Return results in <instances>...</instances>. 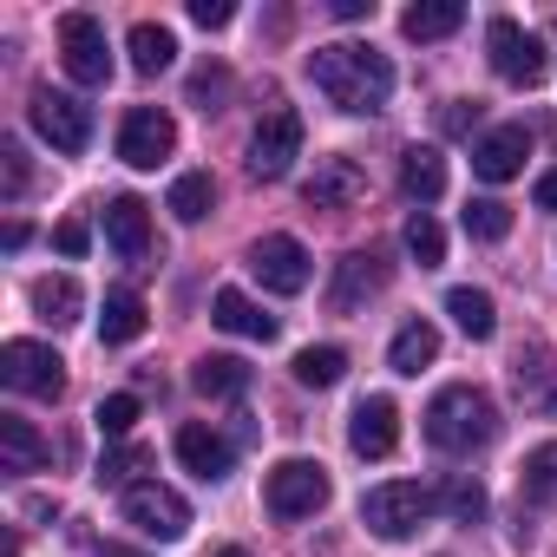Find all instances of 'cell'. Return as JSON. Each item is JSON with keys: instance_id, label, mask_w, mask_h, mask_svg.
I'll list each match as a JSON object with an SVG mask.
<instances>
[{"instance_id": "obj_1", "label": "cell", "mask_w": 557, "mask_h": 557, "mask_svg": "<svg viewBox=\"0 0 557 557\" xmlns=\"http://www.w3.org/2000/svg\"><path fill=\"white\" fill-rule=\"evenodd\" d=\"M309 73H315L322 99H329V106H342V112H355V119H368V112H381V106L394 99V60H387L381 47H368V40L315 47Z\"/></svg>"}, {"instance_id": "obj_2", "label": "cell", "mask_w": 557, "mask_h": 557, "mask_svg": "<svg viewBox=\"0 0 557 557\" xmlns=\"http://www.w3.org/2000/svg\"><path fill=\"white\" fill-rule=\"evenodd\" d=\"M426 440L440 453H479L498 440V400L472 381H453L426 400Z\"/></svg>"}, {"instance_id": "obj_3", "label": "cell", "mask_w": 557, "mask_h": 557, "mask_svg": "<svg viewBox=\"0 0 557 557\" xmlns=\"http://www.w3.org/2000/svg\"><path fill=\"white\" fill-rule=\"evenodd\" d=\"M433 505H440V498H433L420 479H387V485L361 492V524H368L374 537L400 544V537H413V531H420V518H426Z\"/></svg>"}, {"instance_id": "obj_4", "label": "cell", "mask_w": 557, "mask_h": 557, "mask_svg": "<svg viewBox=\"0 0 557 557\" xmlns=\"http://www.w3.org/2000/svg\"><path fill=\"white\" fill-rule=\"evenodd\" d=\"M302 112H289V106H275V112H262V125L249 132V177H262V184H275V177H289L296 171V158H302Z\"/></svg>"}, {"instance_id": "obj_5", "label": "cell", "mask_w": 557, "mask_h": 557, "mask_svg": "<svg viewBox=\"0 0 557 557\" xmlns=\"http://www.w3.org/2000/svg\"><path fill=\"white\" fill-rule=\"evenodd\" d=\"M262 505H269L275 518H315V511L329 505V466H315V459H283V466H269Z\"/></svg>"}, {"instance_id": "obj_6", "label": "cell", "mask_w": 557, "mask_h": 557, "mask_svg": "<svg viewBox=\"0 0 557 557\" xmlns=\"http://www.w3.org/2000/svg\"><path fill=\"white\" fill-rule=\"evenodd\" d=\"M0 387L34 394V400H60L66 394V361L47 342H8L0 348Z\"/></svg>"}, {"instance_id": "obj_7", "label": "cell", "mask_w": 557, "mask_h": 557, "mask_svg": "<svg viewBox=\"0 0 557 557\" xmlns=\"http://www.w3.org/2000/svg\"><path fill=\"white\" fill-rule=\"evenodd\" d=\"M119 511H125V524H132L138 537H158V544H177V537L190 531V505H184V492H171V485H158V479L132 485V492L119 498Z\"/></svg>"}, {"instance_id": "obj_8", "label": "cell", "mask_w": 557, "mask_h": 557, "mask_svg": "<svg viewBox=\"0 0 557 557\" xmlns=\"http://www.w3.org/2000/svg\"><path fill=\"white\" fill-rule=\"evenodd\" d=\"M27 119H34V132H40L53 151H66V158H79V151L92 145V112H86L73 92L34 86V99H27Z\"/></svg>"}, {"instance_id": "obj_9", "label": "cell", "mask_w": 557, "mask_h": 557, "mask_svg": "<svg viewBox=\"0 0 557 557\" xmlns=\"http://www.w3.org/2000/svg\"><path fill=\"white\" fill-rule=\"evenodd\" d=\"M485 53H492V73H498L505 86H537V79H544V66H550V60H544V40H537V34H524V27H518V21H505V14L485 27Z\"/></svg>"}, {"instance_id": "obj_10", "label": "cell", "mask_w": 557, "mask_h": 557, "mask_svg": "<svg viewBox=\"0 0 557 557\" xmlns=\"http://www.w3.org/2000/svg\"><path fill=\"white\" fill-rule=\"evenodd\" d=\"M249 275L269 289V296H302L309 289V249L289 236V230H275L249 249Z\"/></svg>"}, {"instance_id": "obj_11", "label": "cell", "mask_w": 557, "mask_h": 557, "mask_svg": "<svg viewBox=\"0 0 557 557\" xmlns=\"http://www.w3.org/2000/svg\"><path fill=\"white\" fill-rule=\"evenodd\" d=\"M171 151H177V119H171V112H158V106L125 112V125H119V158H125L132 171H158Z\"/></svg>"}, {"instance_id": "obj_12", "label": "cell", "mask_w": 557, "mask_h": 557, "mask_svg": "<svg viewBox=\"0 0 557 557\" xmlns=\"http://www.w3.org/2000/svg\"><path fill=\"white\" fill-rule=\"evenodd\" d=\"M60 60L79 86H106L112 79V47H106V27L92 14H66L60 21Z\"/></svg>"}, {"instance_id": "obj_13", "label": "cell", "mask_w": 557, "mask_h": 557, "mask_svg": "<svg viewBox=\"0 0 557 557\" xmlns=\"http://www.w3.org/2000/svg\"><path fill=\"white\" fill-rule=\"evenodd\" d=\"M511 387H518L524 413L557 420V348H550V342H524V348L511 355Z\"/></svg>"}, {"instance_id": "obj_14", "label": "cell", "mask_w": 557, "mask_h": 557, "mask_svg": "<svg viewBox=\"0 0 557 557\" xmlns=\"http://www.w3.org/2000/svg\"><path fill=\"white\" fill-rule=\"evenodd\" d=\"M387 289V256H374V249H355V256H342L335 262V283H329V309L335 315H355L368 296H381Z\"/></svg>"}, {"instance_id": "obj_15", "label": "cell", "mask_w": 557, "mask_h": 557, "mask_svg": "<svg viewBox=\"0 0 557 557\" xmlns=\"http://www.w3.org/2000/svg\"><path fill=\"white\" fill-rule=\"evenodd\" d=\"M302 197H309V210H348L368 197V171L355 158H315V177L302 184Z\"/></svg>"}, {"instance_id": "obj_16", "label": "cell", "mask_w": 557, "mask_h": 557, "mask_svg": "<svg viewBox=\"0 0 557 557\" xmlns=\"http://www.w3.org/2000/svg\"><path fill=\"white\" fill-rule=\"evenodd\" d=\"M524 158H531V132H524V125H498V132H485V138L472 145V171H479L485 184H511V177L524 171Z\"/></svg>"}, {"instance_id": "obj_17", "label": "cell", "mask_w": 557, "mask_h": 557, "mask_svg": "<svg viewBox=\"0 0 557 557\" xmlns=\"http://www.w3.org/2000/svg\"><path fill=\"white\" fill-rule=\"evenodd\" d=\"M348 446H355L361 459H387V453L400 446V407H394L387 394L361 400V407H355V420H348Z\"/></svg>"}, {"instance_id": "obj_18", "label": "cell", "mask_w": 557, "mask_h": 557, "mask_svg": "<svg viewBox=\"0 0 557 557\" xmlns=\"http://www.w3.org/2000/svg\"><path fill=\"white\" fill-rule=\"evenodd\" d=\"M177 459L203 479V485H216V479H230V466H236V446L223 440V433H210L203 420H190V426H177Z\"/></svg>"}, {"instance_id": "obj_19", "label": "cell", "mask_w": 557, "mask_h": 557, "mask_svg": "<svg viewBox=\"0 0 557 557\" xmlns=\"http://www.w3.org/2000/svg\"><path fill=\"white\" fill-rule=\"evenodd\" d=\"M106 236H112V249H119L125 262H145V249H151V216H145V203H138V197H112V203H106Z\"/></svg>"}, {"instance_id": "obj_20", "label": "cell", "mask_w": 557, "mask_h": 557, "mask_svg": "<svg viewBox=\"0 0 557 557\" xmlns=\"http://www.w3.org/2000/svg\"><path fill=\"white\" fill-rule=\"evenodd\" d=\"M210 322L230 329V335H243V342H275V315H262L243 289H216L210 296Z\"/></svg>"}, {"instance_id": "obj_21", "label": "cell", "mask_w": 557, "mask_h": 557, "mask_svg": "<svg viewBox=\"0 0 557 557\" xmlns=\"http://www.w3.org/2000/svg\"><path fill=\"white\" fill-rule=\"evenodd\" d=\"M190 387H197L203 400H243V394H249V361H236V355H203V361L190 368Z\"/></svg>"}, {"instance_id": "obj_22", "label": "cell", "mask_w": 557, "mask_h": 557, "mask_svg": "<svg viewBox=\"0 0 557 557\" xmlns=\"http://www.w3.org/2000/svg\"><path fill=\"white\" fill-rule=\"evenodd\" d=\"M400 190H407L413 203H433V197L446 190V158H440L433 145H407V151H400Z\"/></svg>"}, {"instance_id": "obj_23", "label": "cell", "mask_w": 557, "mask_h": 557, "mask_svg": "<svg viewBox=\"0 0 557 557\" xmlns=\"http://www.w3.org/2000/svg\"><path fill=\"white\" fill-rule=\"evenodd\" d=\"M145 322H151V315H145V296H138V289H112V296H106V315H99V342H106V348H125V342L145 335Z\"/></svg>"}, {"instance_id": "obj_24", "label": "cell", "mask_w": 557, "mask_h": 557, "mask_svg": "<svg viewBox=\"0 0 557 557\" xmlns=\"http://www.w3.org/2000/svg\"><path fill=\"white\" fill-rule=\"evenodd\" d=\"M27 296H34V315H40V322H53V329H73V322H79V309H86V296H79L73 275H40Z\"/></svg>"}, {"instance_id": "obj_25", "label": "cell", "mask_w": 557, "mask_h": 557, "mask_svg": "<svg viewBox=\"0 0 557 557\" xmlns=\"http://www.w3.org/2000/svg\"><path fill=\"white\" fill-rule=\"evenodd\" d=\"M0 466L8 472H40L47 466V440L21 413H0Z\"/></svg>"}, {"instance_id": "obj_26", "label": "cell", "mask_w": 557, "mask_h": 557, "mask_svg": "<svg viewBox=\"0 0 557 557\" xmlns=\"http://www.w3.org/2000/svg\"><path fill=\"white\" fill-rule=\"evenodd\" d=\"M459 21H466L459 0H413L400 14V34L407 40H446V34H459Z\"/></svg>"}, {"instance_id": "obj_27", "label": "cell", "mask_w": 557, "mask_h": 557, "mask_svg": "<svg viewBox=\"0 0 557 557\" xmlns=\"http://www.w3.org/2000/svg\"><path fill=\"white\" fill-rule=\"evenodd\" d=\"M440 361V329L433 322H407L400 335H394V348H387V368L394 374H420V368H433Z\"/></svg>"}, {"instance_id": "obj_28", "label": "cell", "mask_w": 557, "mask_h": 557, "mask_svg": "<svg viewBox=\"0 0 557 557\" xmlns=\"http://www.w3.org/2000/svg\"><path fill=\"white\" fill-rule=\"evenodd\" d=\"M518 492H524V505H557V440H544V446L524 453Z\"/></svg>"}, {"instance_id": "obj_29", "label": "cell", "mask_w": 557, "mask_h": 557, "mask_svg": "<svg viewBox=\"0 0 557 557\" xmlns=\"http://www.w3.org/2000/svg\"><path fill=\"white\" fill-rule=\"evenodd\" d=\"M125 47H132V66H138L145 79H158V73L177 60V40H171V27H151V21H138Z\"/></svg>"}, {"instance_id": "obj_30", "label": "cell", "mask_w": 557, "mask_h": 557, "mask_svg": "<svg viewBox=\"0 0 557 557\" xmlns=\"http://www.w3.org/2000/svg\"><path fill=\"white\" fill-rule=\"evenodd\" d=\"M210 203H216L210 171H184V177L171 184V197H164V210H171L177 223H203V216H210Z\"/></svg>"}, {"instance_id": "obj_31", "label": "cell", "mask_w": 557, "mask_h": 557, "mask_svg": "<svg viewBox=\"0 0 557 557\" xmlns=\"http://www.w3.org/2000/svg\"><path fill=\"white\" fill-rule=\"evenodd\" d=\"M446 315H453L472 342H492V335H498V309H492L485 289H453V296H446Z\"/></svg>"}, {"instance_id": "obj_32", "label": "cell", "mask_w": 557, "mask_h": 557, "mask_svg": "<svg viewBox=\"0 0 557 557\" xmlns=\"http://www.w3.org/2000/svg\"><path fill=\"white\" fill-rule=\"evenodd\" d=\"M407 256H413L420 269H440V262H446V230H440L426 210L407 216Z\"/></svg>"}, {"instance_id": "obj_33", "label": "cell", "mask_w": 557, "mask_h": 557, "mask_svg": "<svg viewBox=\"0 0 557 557\" xmlns=\"http://www.w3.org/2000/svg\"><path fill=\"white\" fill-rule=\"evenodd\" d=\"M145 466H151V446H112V453L99 459V472H92V479H99V485H125V492H132V485H145V479H138Z\"/></svg>"}, {"instance_id": "obj_34", "label": "cell", "mask_w": 557, "mask_h": 557, "mask_svg": "<svg viewBox=\"0 0 557 557\" xmlns=\"http://www.w3.org/2000/svg\"><path fill=\"white\" fill-rule=\"evenodd\" d=\"M440 505L453 511V524H479V518H485V485H479L472 472H453L446 492H440Z\"/></svg>"}, {"instance_id": "obj_35", "label": "cell", "mask_w": 557, "mask_h": 557, "mask_svg": "<svg viewBox=\"0 0 557 557\" xmlns=\"http://www.w3.org/2000/svg\"><path fill=\"white\" fill-rule=\"evenodd\" d=\"M466 236H479V243H505V236H511V210H505L498 197H472V203H466Z\"/></svg>"}, {"instance_id": "obj_36", "label": "cell", "mask_w": 557, "mask_h": 557, "mask_svg": "<svg viewBox=\"0 0 557 557\" xmlns=\"http://www.w3.org/2000/svg\"><path fill=\"white\" fill-rule=\"evenodd\" d=\"M342 374H348V355L342 348H302L296 355V381L302 387H335Z\"/></svg>"}, {"instance_id": "obj_37", "label": "cell", "mask_w": 557, "mask_h": 557, "mask_svg": "<svg viewBox=\"0 0 557 557\" xmlns=\"http://www.w3.org/2000/svg\"><path fill=\"white\" fill-rule=\"evenodd\" d=\"M132 420H138V394H106V400L92 407V426H99L106 440H125Z\"/></svg>"}, {"instance_id": "obj_38", "label": "cell", "mask_w": 557, "mask_h": 557, "mask_svg": "<svg viewBox=\"0 0 557 557\" xmlns=\"http://www.w3.org/2000/svg\"><path fill=\"white\" fill-rule=\"evenodd\" d=\"M223 99H230V73H223V66H203V73L190 79V106H197V112H223Z\"/></svg>"}, {"instance_id": "obj_39", "label": "cell", "mask_w": 557, "mask_h": 557, "mask_svg": "<svg viewBox=\"0 0 557 557\" xmlns=\"http://www.w3.org/2000/svg\"><path fill=\"white\" fill-rule=\"evenodd\" d=\"M0 171H8V203H21L27 184H34V171H27V151L14 138H0Z\"/></svg>"}, {"instance_id": "obj_40", "label": "cell", "mask_w": 557, "mask_h": 557, "mask_svg": "<svg viewBox=\"0 0 557 557\" xmlns=\"http://www.w3.org/2000/svg\"><path fill=\"white\" fill-rule=\"evenodd\" d=\"M472 125H479V99H453V106L440 112V132H446V138H466Z\"/></svg>"}, {"instance_id": "obj_41", "label": "cell", "mask_w": 557, "mask_h": 557, "mask_svg": "<svg viewBox=\"0 0 557 557\" xmlns=\"http://www.w3.org/2000/svg\"><path fill=\"white\" fill-rule=\"evenodd\" d=\"M190 21H197L203 34H216V27L236 21V8H230V0H190Z\"/></svg>"}, {"instance_id": "obj_42", "label": "cell", "mask_w": 557, "mask_h": 557, "mask_svg": "<svg viewBox=\"0 0 557 557\" xmlns=\"http://www.w3.org/2000/svg\"><path fill=\"white\" fill-rule=\"evenodd\" d=\"M53 243H60V256H86V223H73V216H66V223L53 230Z\"/></svg>"}, {"instance_id": "obj_43", "label": "cell", "mask_w": 557, "mask_h": 557, "mask_svg": "<svg viewBox=\"0 0 557 557\" xmlns=\"http://www.w3.org/2000/svg\"><path fill=\"white\" fill-rule=\"evenodd\" d=\"M374 0H335V21H368Z\"/></svg>"}, {"instance_id": "obj_44", "label": "cell", "mask_w": 557, "mask_h": 557, "mask_svg": "<svg viewBox=\"0 0 557 557\" xmlns=\"http://www.w3.org/2000/svg\"><path fill=\"white\" fill-rule=\"evenodd\" d=\"M531 197H537V210H557V171H544V177H537V190H531Z\"/></svg>"}, {"instance_id": "obj_45", "label": "cell", "mask_w": 557, "mask_h": 557, "mask_svg": "<svg viewBox=\"0 0 557 557\" xmlns=\"http://www.w3.org/2000/svg\"><path fill=\"white\" fill-rule=\"evenodd\" d=\"M99 557H145V550H125V544H99Z\"/></svg>"}, {"instance_id": "obj_46", "label": "cell", "mask_w": 557, "mask_h": 557, "mask_svg": "<svg viewBox=\"0 0 557 557\" xmlns=\"http://www.w3.org/2000/svg\"><path fill=\"white\" fill-rule=\"evenodd\" d=\"M216 557H249V550H236V544H230V550H216Z\"/></svg>"}]
</instances>
